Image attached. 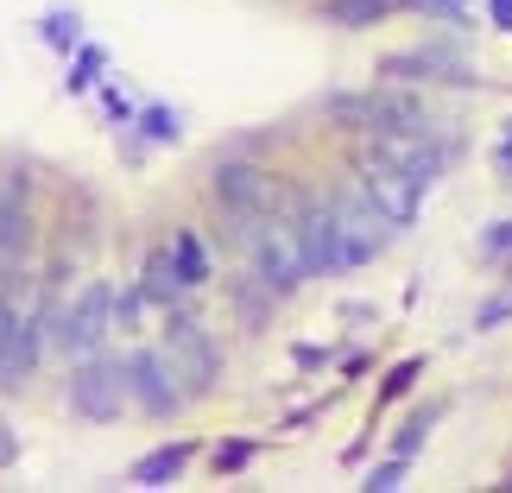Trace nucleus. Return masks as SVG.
Instances as JSON below:
<instances>
[{
    "label": "nucleus",
    "instance_id": "obj_1",
    "mask_svg": "<svg viewBox=\"0 0 512 493\" xmlns=\"http://www.w3.org/2000/svg\"><path fill=\"white\" fill-rule=\"evenodd\" d=\"M329 203H336V222H342V247H348V266H367L373 253H380L386 241H392V215L373 203L367 190H336L329 196Z\"/></svg>",
    "mask_w": 512,
    "mask_h": 493
},
{
    "label": "nucleus",
    "instance_id": "obj_2",
    "mask_svg": "<svg viewBox=\"0 0 512 493\" xmlns=\"http://www.w3.org/2000/svg\"><path fill=\"white\" fill-rule=\"evenodd\" d=\"M247 253H253V272H260V279L279 291V298H285V291H298V285H304V272H310L298 228H291V222H272V215H266V228L253 234V247H247Z\"/></svg>",
    "mask_w": 512,
    "mask_h": 493
},
{
    "label": "nucleus",
    "instance_id": "obj_3",
    "mask_svg": "<svg viewBox=\"0 0 512 493\" xmlns=\"http://www.w3.org/2000/svg\"><path fill=\"white\" fill-rule=\"evenodd\" d=\"M127 392H133V380L114 361H83L70 373V405H76V418H89V424H114L121 405H127Z\"/></svg>",
    "mask_w": 512,
    "mask_h": 493
},
{
    "label": "nucleus",
    "instance_id": "obj_4",
    "mask_svg": "<svg viewBox=\"0 0 512 493\" xmlns=\"http://www.w3.org/2000/svg\"><path fill=\"white\" fill-rule=\"evenodd\" d=\"M165 354H171V367H177V380H184L190 399H203V392H215V342L203 335V323H190V317H171L165 323Z\"/></svg>",
    "mask_w": 512,
    "mask_h": 493
},
{
    "label": "nucleus",
    "instance_id": "obj_5",
    "mask_svg": "<svg viewBox=\"0 0 512 493\" xmlns=\"http://www.w3.org/2000/svg\"><path fill=\"white\" fill-rule=\"evenodd\" d=\"M291 228H298V241H304V260H310V272H342V266H348V247H342L336 203H317V196H304V203H298V215H291Z\"/></svg>",
    "mask_w": 512,
    "mask_h": 493
},
{
    "label": "nucleus",
    "instance_id": "obj_6",
    "mask_svg": "<svg viewBox=\"0 0 512 493\" xmlns=\"http://www.w3.org/2000/svg\"><path fill=\"white\" fill-rule=\"evenodd\" d=\"M361 190L373 196V203H380L386 215H392V222H411V215H418V196H424V184H418V177H411V171H399V165H392V159H380V152H373V159L361 165Z\"/></svg>",
    "mask_w": 512,
    "mask_h": 493
},
{
    "label": "nucleus",
    "instance_id": "obj_7",
    "mask_svg": "<svg viewBox=\"0 0 512 493\" xmlns=\"http://www.w3.org/2000/svg\"><path fill=\"white\" fill-rule=\"evenodd\" d=\"M215 203H222L228 215H272V177L260 165L222 159L215 165Z\"/></svg>",
    "mask_w": 512,
    "mask_h": 493
},
{
    "label": "nucleus",
    "instance_id": "obj_8",
    "mask_svg": "<svg viewBox=\"0 0 512 493\" xmlns=\"http://www.w3.org/2000/svg\"><path fill=\"white\" fill-rule=\"evenodd\" d=\"M127 380H133V399H140L152 418H165V411H177V367H171V354L165 348H146V354H133V367H127Z\"/></svg>",
    "mask_w": 512,
    "mask_h": 493
},
{
    "label": "nucleus",
    "instance_id": "obj_9",
    "mask_svg": "<svg viewBox=\"0 0 512 493\" xmlns=\"http://www.w3.org/2000/svg\"><path fill=\"white\" fill-rule=\"evenodd\" d=\"M373 152H380V159H392L399 171H411L418 184H437V177H443V146H437V133H373Z\"/></svg>",
    "mask_w": 512,
    "mask_h": 493
},
{
    "label": "nucleus",
    "instance_id": "obj_10",
    "mask_svg": "<svg viewBox=\"0 0 512 493\" xmlns=\"http://www.w3.org/2000/svg\"><path fill=\"white\" fill-rule=\"evenodd\" d=\"M108 317H114V291L108 285H89L83 298H76V310L64 317V348L95 354V348H102V335H108Z\"/></svg>",
    "mask_w": 512,
    "mask_h": 493
},
{
    "label": "nucleus",
    "instance_id": "obj_11",
    "mask_svg": "<svg viewBox=\"0 0 512 493\" xmlns=\"http://www.w3.org/2000/svg\"><path fill=\"white\" fill-rule=\"evenodd\" d=\"M367 108H373V133H437V114H430L418 95H405V89H380V95H367Z\"/></svg>",
    "mask_w": 512,
    "mask_h": 493
},
{
    "label": "nucleus",
    "instance_id": "obj_12",
    "mask_svg": "<svg viewBox=\"0 0 512 493\" xmlns=\"http://www.w3.org/2000/svg\"><path fill=\"white\" fill-rule=\"evenodd\" d=\"M32 367H38V323L26 317V323H13L7 348H0V392H19Z\"/></svg>",
    "mask_w": 512,
    "mask_h": 493
},
{
    "label": "nucleus",
    "instance_id": "obj_13",
    "mask_svg": "<svg viewBox=\"0 0 512 493\" xmlns=\"http://www.w3.org/2000/svg\"><path fill=\"white\" fill-rule=\"evenodd\" d=\"M190 279H184V266H177V247L171 253H152L146 260V298L152 304H177V291H184Z\"/></svg>",
    "mask_w": 512,
    "mask_h": 493
},
{
    "label": "nucleus",
    "instance_id": "obj_14",
    "mask_svg": "<svg viewBox=\"0 0 512 493\" xmlns=\"http://www.w3.org/2000/svg\"><path fill=\"white\" fill-rule=\"evenodd\" d=\"M234 304H241V323H247V329H260V323H266V310L279 304V291H272L260 272H253V279H234Z\"/></svg>",
    "mask_w": 512,
    "mask_h": 493
},
{
    "label": "nucleus",
    "instance_id": "obj_15",
    "mask_svg": "<svg viewBox=\"0 0 512 493\" xmlns=\"http://www.w3.org/2000/svg\"><path fill=\"white\" fill-rule=\"evenodd\" d=\"M386 13H392V0H323L329 26H380Z\"/></svg>",
    "mask_w": 512,
    "mask_h": 493
},
{
    "label": "nucleus",
    "instance_id": "obj_16",
    "mask_svg": "<svg viewBox=\"0 0 512 493\" xmlns=\"http://www.w3.org/2000/svg\"><path fill=\"white\" fill-rule=\"evenodd\" d=\"M26 241H32V222H26V209H19V196L13 190H0V253H26Z\"/></svg>",
    "mask_w": 512,
    "mask_h": 493
},
{
    "label": "nucleus",
    "instance_id": "obj_17",
    "mask_svg": "<svg viewBox=\"0 0 512 493\" xmlns=\"http://www.w3.org/2000/svg\"><path fill=\"white\" fill-rule=\"evenodd\" d=\"M184 462H190V443H171V449H159V456H146L140 468H133V481H140V487H165L171 475H184Z\"/></svg>",
    "mask_w": 512,
    "mask_h": 493
},
{
    "label": "nucleus",
    "instance_id": "obj_18",
    "mask_svg": "<svg viewBox=\"0 0 512 493\" xmlns=\"http://www.w3.org/2000/svg\"><path fill=\"white\" fill-rule=\"evenodd\" d=\"M177 266H184L190 285H209V260H203V247H196V234H177Z\"/></svg>",
    "mask_w": 512,
    "mask_h": 493
},
{
    "label": "nucleus",
    "instance_id": "obj_19",
    "mask_svg": "<svg viewBox=\"0 0 512 493\" xmlns=\"http://www.w3.org/2000/svg\"><path fill=\"white\" fill-rule=\"evenodd\" d=\"M418 13H437V19H449V26H462L468 19V0H411Z\"/></svg>",
    "mask_w": 512,
    "mask_h": 493
},
{
    "label": "nucleus",
    "instance_id": "obj_20",
    "mask_svg": "<svg viewBox=\"0 0 512 493\" xmlns=\"http://www.w3.org/2000/svg\"><path fill=\"white\" fill-rule=\"evenodd\" d=\"M430 418H437V411H418V418L405 424V437H399V456H411V449L424 443V430H430Z\"/></svg>",
    "mask_w": 512,
    "mask_h": 493
},
{
    "label": "nucleus",
    "instance_id": "obj_21",
    "mask_svg": "<svg viewBox=\"0 0 512 493\" xmlns=\"http://www.w3.org/2000/svg\"><path fill=\"white\" fill-rule=\"evenodd\" d=\"M247 456H253L247 443H222V449H215V468H222V475H228V468H241Z\"/></svg>",
    "mask_w": 512,
    "mask_h": 493
},
{
    "label": "nucleus",
    "instance_id": "obj_22",
    "mask_svg": "<svg viewBox=\"0 0 512 493\" xmlns=\"http://www.w3.org/2000/svg\"><path fill=\"white\" fill-rule=\"evenodd\" d=\"M405 481V456L399 462H386V468H373V475H367V487H399Z\"/></svg>",
    "mask_w": 512,
    "mask_h": 493
},
{
    "label": "nucleus",
    "instance_id": "obj_23",
    "mask_svg": "<svg viewBox=\"0 0 512 493\" xmlns=\"http://www.w3.org/2000/svg\"><path fill=\"white\" fill-rule=\"evenodd\" d=\"M13 456H19V437H13V424L0 418V468H13Z\"/></svg>",
    "mask_w": 512,
    "mask_h": 493
},
{
    "label": "nucleus",
    "instance_id": "obj_24",
    "mask_svg": "<svg viewBox=\"0 0 512 493\" xmlns=\"http://www.w3.org/2000/svg\"><path fill=\"white\" fill-rule=\"evenodd\" d=\"M411 380H418V361H405V367H399V373H392V380H386V399H392V392H405Z\"/></svg>",
    "mask_w": 512,
    "mask_h": 493
},
{
    "label": "nucleus",
    "instance_id": "obj_25",
    "mask_svg": "<svg viewBox=\"0 0 512 493\" xmlns=\"http://www.w3.org/2000/svg\"><path fill=\"white\" fill-rule=\"evenodd\" d=\"M481 247H487V253H512V222H506L500 234H487V241H481Z\"/></svg>",
    "mask_w": 512,
    "mask_h": 493
},
{
    "label": "nucleus",
    "instance_id": "obj_26",
    "mask_svg": "<svg viewBox=\"0 0 512 493\" xmlns=\"http://www.w3.org/2000/svg\"><path fill=\"white\" fill-rule=\"evenodd\" d=\"M13 323H19V317H13L7 304H0V348H7V335H13Z\"/></svg>",
    "mask_w": 512,
    "mask_h": 493
},
{
    "label": "nucleus",
    "instance_id": "obj_27",
    "mask_svg": "<svg viewBox=\"0 0 512 493\" xmlns=\"http://www.w3.org/2000/svg\"><path fill=\"white\" fill-rule=\"evenodd\" d=\"M494 19H500V26L512 32V0H494Z\"/></svg>",
    "mask_w": 512,
    "mask_h": 493
},
{
    "label": "nucleus",
    "instance_id": "obj_28",
    "mask_svg": "<svg viewBox=\"0 0 512 493\" xmlns=\"http://www.w3.org/2000/svg\"><path fill=\"white\" fill-rule=\"evenodd\" d=\"M500 171L512 177V133H506V146H500Z\"/></svg>",
    "mask_w": 512,
    "mask_h": 493
}]
</instances>
